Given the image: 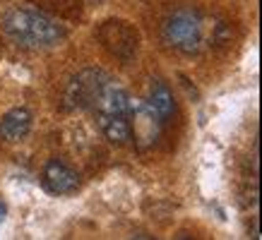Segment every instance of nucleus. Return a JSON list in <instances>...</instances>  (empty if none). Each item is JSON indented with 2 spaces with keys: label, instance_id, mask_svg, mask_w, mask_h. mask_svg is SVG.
I'll use <instances>...</instances> for the list:
<instances>
[{
  "label": "nucleus",
  "instance_id": "nucleus-1",
  "mask_svg": "<svg viewBox=\"0 0 262 240\" xmlns=\"http://www.w3.org/2000/svg\"><path fill=\"white\" fill-rule=\"evenodd\" d=\"M3 29L8 32L10 39L29 48H51L63 41L65 32L58 22L51 17L34 12V10H10L3 17Z\"/></svg>",
  "mask_w": 262,
  "mask_h": 240
},
{
  "label": "nucleus",
  "instance_id": "nucleus-2",
  "mask_svg": "<svg viewBox=\"0 0 262 240\" xmlns=\"http://www.w3.org/2000/svg\"><path fill=\"white\" fill-rule=\"evenodd\" d=\"M212 32L205 15L198 8H178L171 12L164 24V39L171 48L185 56H195L207 46V39L212 41Z\"/></svg>",
  "mask_w": 262,
  "mask_h": 240
},
{
  "label": "nucleus",
  "instance_id": "nucleus-3",
  "mask_svg": "<svg viewBox=\"0 0 262 240\" xmlns=\"http://www.w3.org/2000/svg\"><path fill=\"white\" fill-rule=\"evenodd\" d=\"M101 46L123 63H130L140 48V32L125 19H106L96 32Z\"/></svg>",
  "mask_w": 262,
  "mask_h": 240
},
{
  "label": "nucleus",
  "instance_id": "nucleus-4",
  "mask_svg": "<svg viewBox=\"0 0 262 240\" xmlns=\"http://www.w3.org/2000/svg\"><path fill=\"white\" fill-rule=\"evenodd\" d=\"M127 123H130V132H133V142L137 149H149L159 142L161 135V123L159 115L151 111V106L142 99H133L127 101Z\"/></svg>",
  "mask_w": 262,
  "mask_h": 240
},
{
  "label": "nucleus",
  "instance_id": "nucleus-5",
  "mask_svg": "<svg viewBox=\"0 0 262 240\" xmlns=\"http://www.w3.org/2000/svg\"><path fill=\"white\" fill-rule=\"evenodd\" d=\"M111 80L106 72L101 70H84L80 72L75 80L68 84V91H65V101H70V106L75 108H82V106H92L94 104L99 89Z\"/></svg>",
  "mask_w": 262,
  "mask_h": 240
},
{
  "label": "nucleus",
  "instance_id": "nucleus-6",
  "mask_svg": "<svg viewBox=\"0 0 262 240\" xmlns=\"http://www.w3.org/2000/svg\"><path fill=\"white\" fill-rule=\"evenodd\" d=\"M43 185H46L48 192H53V195H70L80 187V176L72 171L68 163L58 159H51L43 166Z\"/></svg>",
  "mask_w": 262,
  "mask_h": 240
},
{
  "label": "nucleus",
  "instance_id": "nucleus-7",
  "mask_svg": "<svg viewBox=\"0 0 262 240\" xmlns=\"http://www.w3.org/2000/svg\"><path fill=\"white\" fill-rule=\"evenodd\" d=\"M127 101H130V94L125 89L116 84L113 80H108L99 89V94L94 99V108L96 113H111V115H127Z\"/></svg>",
  "mask_w": 262,
  "mask_h": 240
},
{
  "label": "nucleus",
  "instance_id": "nucleus-8",
  "mask_svg": "<svg viewBox=\"0 0 262 240\" xmlns=\"http://www.w3.org/2000/svg\"><path fill=\"white\" fill-rule=\"evenodd\" d=\"M96 123L101 135L116 147H125L133 142V132H130V123L127 115H111V113H96Z\"/></svg>",
  "mask_w": 262,
  "mask_h": 240
},
{
  "label": "nucleus",
  "instance_id": "nucleus-9",
  "mask_svg": "<svg viewBox=\"0 0 262 240\" xmlns=\"http://www.w3.org/2000/svg\"><path fill=\"white\" fill-rule=\"evenodd\" d=\"M32 130V113L27 108H12L0 118V137L8 142H19Z\"/></svg>",
  "mask_w": 262,
  "mask_h": 240
},
{
  "label": "nucleus",
  "instance_id": "nucleus-10",
  "mask_svg": "<svg viewBox=\"0 0 262 240\" xmlns=\"http://www.w3.org/2000/svg\"><path fill=\"white\" fill-rule=\"evenodd\" d=\"M147 104L151 106V111L159 115L161 123H168V120L176 115V99H173V91L164 84V82H154L149 89V99Z\"/></svg>",
  "mask_w": 262,
  "mask_h": 240
},
{
  "label": "nucleus",
  "instance_id": "nucleus-11",
  "mask_svg": "<svg viewBox=\"0 0 262 240\" xmlns=\"http://www.w3.org/2000/svg\"><path fill=\"white\" fill-rule=\"evenodd\" d=\"M34 3L46 5V8H51L53 12H63V15H68V12H70V8L80 10V0H34Z\"/></svg>",
  "mask_w": 262,
  "mask_h": 240
},
{
  "label": "nucleus",
  "instance_id": "nucleus-12",
  "mask_svg": "<svg viewBox=\"0 0 262 240\" xmlns=\"http://www.w3.org/2000/svg\"><path fill=\"white\" fill-rule=\"evenodd\" d=\"M5 211H8V209H5V202H0V224L5 221Z\"/></svg>",
  "mask_w": 262,
  "mask_h": 240
}]
</instances>
